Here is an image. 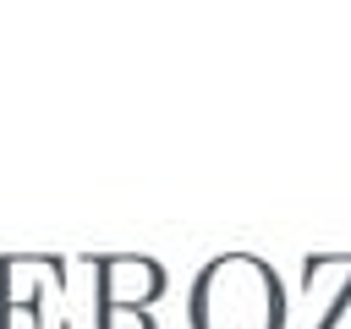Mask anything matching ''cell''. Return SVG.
Instances as JSON below:
<instances>
[{
  "mask_svg": "<svg viewBox=\"0 0 351 329\" xmlns=\"http://www.w3.org/2000/svg\"><path fill=\"white\" fill-rule=\"evenodd\" d=\"M285 291L269 263L230 252L208 263L192 285V329H280Z\"/></svg>",
  "mask_w": 351,
  "mask_h": 329,
  "instance_id": "obj_1",
  "label": "cell"
}]
</instances>
